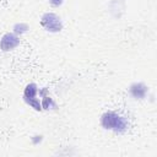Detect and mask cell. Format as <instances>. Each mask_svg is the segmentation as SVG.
Wrapping results in <instances>:
<instances>
[{
    "label": "cell",
    "mask_w": 157,
    "mask_h": 157,
    "mask_svg": "<svg viewBox=\"0 0 157 157\" xmlns=\"http://www.w3.org/2000/svg\"><path fill=\"white\" fill-rule=\"evenodd\" d=\"M99 124L104 130L112 131L117 135L125 134L130 128L129 119L125 115H123L121 113L115 112V110L104 112L99 117Z\"/></svg>",
    "instance_id": "1"
},
{
    "label": "cell",
    "mask_w": 157,
    "mask_h": 157,
    "mask_svg": "<svg viewBox=\"0 0 157 157\" xmlns=\"http://www.w3.org/2000/svg\"><path fill=\"white\" fill-rule=\"evenodd\" d=\"M39 23H40V27L49 33H59L64 28V22L61 17L53 11L44 12L40 16Z\"/></svg>",
    "instance_id": "2"
},
{
    "label": "cell",
    "mask_w": 157,
    "mask_h": 157,
    "mask_svg": "<svg viewBox=\"0 0 157 157\" xmlns=\"http://www.w3.org/2000/svg\"><path fill=\"white\" fill-rule=\"evenodd\" d=\"M38 90H39V86L36 82L27 83L25 86V88H23L22 98H23V102L29 108H32L33 110H36V112H43L42 104H40V98H39V94H38Z\"/></svg>",
    "instance_id": "3"
},
{
    "label": "cell",
    "mask_w": 157,
    "mask_h": 157,
    "mask_svg": "<svg viewBox=\"0 0 157 157\" xmlns=\"http://www.w3.org/2000/svg\"><path fill=\"white\" fill-rule=\"evenodd\" d=\"M128 92H129L130 97L132 99H135V101H144V99L148 98V96H150V88H148V86L145 82H141V81L132 82L129 86Z\"/></svg>",
    "instance_id": "4"
},
{
    "label": "cell",
    "mask_w": 157,
    "mask_h": 157,
    "mask_svg": "<svg viewBox=\"0 0 157 157\" xmlns=\"http://www.w3.org/2000/svg\"><path fill=\"white\" fill-rule=\"evenodd\" d=\"M21 43V37L16 36L13 32H6L0 37V50L9 53L15 50Z\"/></svg>",
    "instance_id": "5"
},
{
    "label": "cell",
    "mask_w": 157,
    "mask_h": 157,
    "mask_svg": "<svg viewBox=\"0 0 157 157\" xmlns=\"http://www.w3.org/2000/svg\"><path fill=\"white\" fill-rule=\"evenodd\" d=\"M40 104H42V109L47 110V112H53V110H58L59 109L58 102L49 93L40 97Z\"/></svg>",
    "instance_id": "6"
},
{
    "label": "cell",
    "mask_w": 157,
    "mask_h": 157,
    "mask_svg": "<svg viewBox=\"0 0 157 157\" xmlns=\"http://www.w3.org/2000/svg\"><path fill=\"white\" fill-rule=\"evenodd\" d=\"M28 31H29V25L26 23V22H22V21L13 23L12 29H11V32H13V33H15L16 36H18V37H22V36L26 34Z\"/></svg>",
    "instance_id": "7"
},
{
    "label": "cell",
    "mask_w": 157,
    "mask_h": 157,
    "mask_svg": "<svg viewBox=\"0 0 157 157\" xmlns=\"http://www.w3.org/2000/svg\"><path fill=\"white\" fill-rule=\"evenodd\" d=\"M29 139H31V142H32V145H34V146H38V145H40V144L43 142V140H44V136H43L42 134H34V135H32Z\"/></svg>",
    "instance_id": "8"
},
{
    "label": "cell",
    "mask_w": 157,
    "mask_h": 157,
    "mask_svg": "<svg viewBox=\"0 0 157 157\" xmlns=\"http://www.w3.org/2000/svg\"><path fill=\"white\" fill-rule=\"evenodd\" d=\"M64 1H65V0H48L49 5H50L52 7H60V6L64 4Z\"/></svg>",
    "instance_id": "9"
}]
</instances>
